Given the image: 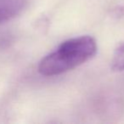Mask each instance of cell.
<instances>
[{"label":"cell","mask_w":124,"mask_h":124,"mask_svg":"<svg viewBox=\"0 0 124 124\" xmlns=\"http://www.w3.org/2000/svg\"><path fill=\"white\" fill-rule=\"evenodd\" d=\"M27 4L28 0H0V24L19 16Z\"/></svg>","instance_id":"cell-2"},{"label":"cell","mask_w":124,"mask_h":124,"mask_svg":"<svg viewBox=\"0 0 124 124\" xmlns=\"http://www.w3.org/2000/svg\"><path fill=\"white\" fill-rule=\"evenodd\" d=\"M110 67L114 71H124V43H120L116 48L111 60Z\"/></svg>","instance_id":"cell-3"},{"label":"cell","mask_w":124,"mask_h":124,"mask_svg":"<svg viewBox=\"0 0 124 124\" xmlns=\"http://www.w3.org/2000/svg\"><path fill=\"white\" fill-rule=\"evenodd\" d=\"M96 40L91 36L76 37L62 42L38 64V71L44 77L59 76L84 64L96 54Z\"/></svg>","instance_id":"cell-1"}]
</instances>
